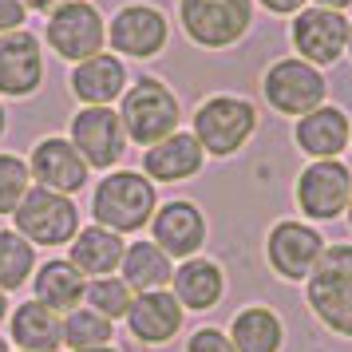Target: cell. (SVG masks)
<instances>
[{"label":"cell","instance_id":"obj_17","mask_svg":"<svg viewBox=\"0 0 352 352\" xmlns=\"http://www.w3.org/2000/svg\"><path fill=\"white\" fill-rule=\"evenodd\" d=\"M127 324H131V336L139 344H166L182 329V305L166 289L135 293L131 297V309H127Z\"/></svg>","mask_w":352,"mask_h":352},{"label":"cell","instance_id":"obj_15","mask_svg":"<svg viewBox=\"0 0 352 352\" xmlns=\"http://www.w3.org/2000/svg\"><path fill=\"white\" fill-rule=\"evenodd\" d=\"M36 175V182L40 186H48V190L56 194H72L83 190L87 186V162H83V155L76 151V146L67 143V139H60V135H48V139H40L32 151V166H28Z\"/></svg>","mask_w":352,"mask_h":352},{"label":"cell","instance_id":"obj_19","mask_svg":"<svg viewBox=\"0 0 352 352\" xmlns=\"http://www.w3.org/2000/svg\"><path fill=\"white\" fill-rule=\"evenodd\" d=\"M293 139H297V146H301L305 155H313V162L317 159H336V155L352 143V123H349V115L340 111V107L320 103L317 111L301 115Z\"/></svg>","mask_w":352,"mask_h":352},{"label":"cell","instance_id":"obj_24","mask_svg":"<svg viewBox=\"0 0 352 352\" xmlns=\"http://www.w3.org/2000/svg\"><path fill=\"white\" fill-rule=\"evenodd\" d=\"M123 238L115 234V230H107V226H87V230H80L76 234V241H72V265L83 273V277H107V273H115L119 265H123Z\"/></svg>","mask_w":352,"mask_h":352},{"label":"cell","instance_id":"obj_35","mask_svg":"<svg viewBox=\"0 0 352 352\" xmlns=\"http://www.w3.org/2000/svg\"><path fill=\"white\" fill-rule=\"evenodd\" d=\"M317 8H333V12H344V8H352V0H313Z\"/></svg>","mask_w":352,"mask_h":352},{"label":"cell","instance_id":"obj_13","mask_svg":"<svg viewBox=\"0 0 352 352\" xmlns=\"http://www.w3.org/2000/svg\"><path fill=\"white\" fill-rule=\"evenodd\" d=\"M107 44L115 48V56L151 60L166 48V16L151 4H127L107 24Z\"/></svg>","mask_w":352,"mask_h":352},{"label":"cell","instance_id":"obj_26","mask_svg":"<svg viewBox=\"0 0 352 352\" xmlns=\"http://www.w3.org/2000/svg\"><path fill=\"white\" fill-rule=\"evenodd\" d=\"M170 257L162 254L155 241H131L123 250V281L131 285V293H151V289L170 285Z\"/></svg>","mask_w":352,"mask_h":352},{"label":"cell","instance_id":"obj_20","mask_svg":"<svg viewBox=\"0 0 352 352\" xmlns=\"http://www.w3.org/2000/svg\"><path fill=\"white\" fill-rule=\"evenodd\" d=\"M72 91L87 107H107L115 99H123V91H127V67H123L119 56L99 52V56L72 67Z\"/></svg>","mask_w":352,"mask_h":352},{"label":"cell","instance_id":"obj_8","mask_svg":"<svg viewBox=\"0 0 352 352\" xmlns=\"http://www.w3.org/2000/svg\"><path fill=\"white\" fill-rule=\"evenodd\" d=\"M261 91L270 99L273 111L281 115H309L317 111L320 103H324V76H320V67L305 64V60H277L270 64L265 72V80H261Z\"/></svg>","mask_w":352,"mask_h":352},{"label":"cell","instance_id":"obj_9","mask_svg":"<svg viewBox=\"0 0 352 352\" xmlns=\"http://www.w3.org/2000/svg\"><path fill=\"white\" fill-rule=\"evenodd\" d=\"M349 198H352V170L340 159L309 162L297 178V206H301L305 218H317V222L340 218L349 210Z\"/></svg>","mask_w":352,"mask_h":352},{"label":"cell","instance_id":"obj_21","mask_svg":"<svg viewBox=\"0 0 352 352\" xmlns=\"http://www.w3.org/2000/svg\"><path fill=\"white\" fill-rule=\"evenodd\" d=\"M8 333L20 352H56L64 344V317L44 309L40 301H24L8 313Z\"/></svg>","mask_w":352,"mask_h":352},{"label":"cell","instance_id":"obj_27","mask_svg":"<svg viewBox=\"0 0 352 352\" xmlns=\"http://www.w3.org/2000/svg\"><path fill=\"white\" fill-rule=\"evenodd\" d=\"M36 270V254H32V241L20 238L16 230H0V289L12 293L20 289Z\"/></svg>","mask_w":352,"mask_h":352},{"label":"cell","instance_id":"obj_3","mask_svg":"<svg viewBox=\"0 0 352 352\" xmlns=\"http://www.w3.org/2000/svg\"><path fill=\"white\" fill-rule=\"evenodd\" d=\"M123 131H127L131 143L139 146H155L166 135H175L182 107H178L175 91L162 80H139L131 83V91H123V107H119Z\"/></svg>","mask_w":352,"mask_h":352},{"label":"cell","instance_id":"obj_34","mask_svg":"<svg viewBox=\"0 0 352 352\" xmlns=\"http://www.w3.org/2000/svg\"><path fill=\"white\" fill-rule=\"evenodd\" d=\"M60 4H67V0H24V8H32V12H56Z\"/></svg>","mask_w":352,"mask_h":352},{"label":"cell","instance_id":"obj_39","mask_svg":"<svg viewBox=\"0 0 352 352\" xmlns=\"http://www.w3.org/2000/svg\"><path fill=\"white\" fill-rule=\"evenodd\" d=\"M344 214H349V226H352V198H349V210H344Z\"/></svg>","mask_w":352,"mask_h":352},{"label":"cell","instance_id":"obj_6","mask_svg":"<svg viewBox=\"0 0 352 352\" xmlns=\"http://www.w3.org/2000/svg\"><path fill=\"white\" fill-rule=\"evenodd\" d=\"M16 234L32 245H67L80 234V210L67 194H56L48 186H32L16 206Z\"/></svg>","mask_w":352,"mask_h":352},{"label":"cell","instance_id":"obj_5","mask_svg":"<svg viewBox=\"0 0 352 352\" xmlns=\"http://www.w3.org/2000/svg\"><path fill=\"white\" fill-rule=\"evenodd\" d=\"M182 28L198 48H230L254 24V0H178Z\"/></svg>","mask_w":352,"mask_h":352},{"label":"cell","instance_id":"obj_33","mask_svg":"<svg viewBox=\"0 0 352 352\" xmlns=\"http://www.w3.org/2000/svg\"><path fill=\"white\" fill-rule=\"evenodd\" d=\"M265 12H273V16H297L305 8V0H257Z\"/></svg>","mask_w":352,"mask_h":352},{"label":"cell","instance_id":"obj_11","mask_svg":"<svg viewBox=\"0 0 352 352\" xmlns=\"http://www.w3.org/2000/svg\"><path fill=\"white\" fill-rule=\"evenodd\" d=\"M320 254H324V241H320V230L305 222H277L270 230V238H265V257H270V265L277 277H285V281H309V273L317 270Z\"/></svg>","mask_w":352,"mask_h":352},{"label":"cell","instance_id":"obj_32","mask_svg":"<svg viewBox=\"0 0 352 352\" xmlns=\"http://www.w3.org/2000/svg\"><path fill=\"white\" fill-rule=\"evenodd\" d=\"M28 16V8H24V0H0V36L4 32H16L20 24Z\"/></svg>","mask_w":352,"mask_h":352},{"label":"cell","instance_id":"obj_29","mask_svg":"<svg viewBox=\"0 0 352 352\" xmlns=\"http://www.w3.org/2000/svg\"><path fill=\"white\" fill-rule=\"evenodd\" d=\"M83 301H87V309H96V313H103L107 320L115 317H127L131 309V285L123 281V277H91L87 281V293H83Z\"/></svg>","mask_w":352,"mask_h":352},{"label":"cell","instance_id":"obj_22","mask_svg":"<svg viewBox=\"0 0 352 352\" xmlns=\"http://www.w3.org/2000/svg\"><path fill=\"white\" fill-rule=\"evenodd\" d=\"M170 285H175V297H178L182 309L206 313V309H214V305L222 301L226 277H222V270H218L210 257H186V261L175 270Z\"/></svg>","mask_w":352,"mask_h":352},{"label":"cell","instance_id":"obj_40","mask_svg":"<svg viewBox=\"0 0 352 352\" xmlns=\"http://www.w3.org/2000/svg\"><path fill=\"white\" fill-rule=\"evenodd\" d=\"M349 56H352V24H349Z\"/></svg>","mask_w":352,"mask_h":352},{"label":"cell","instance_id":"obj_7","mask_svg":"<svg viewBox=\"0 0 352 352\" xmlns=\"http://www.w3.org/2000/svg\"><path fill=\"white\" fill-rule=\"evenodd\" d=\"M44 32H48V44L56 48V56L60 60H76V64L99 56L103 44H107V24H103V16H99V8L91 0L60 4L56 12H48V28Z\"/></svg>","mask_w":352,"mask_h":352},{"label":"cell","instance_id":"obj_41","mask_svg":"<svg viewBox=\"0 0 352 352\" xmlns=\"http://www.w3.org/2000/svg\"><path fill=\"white\" fill-rule=\"evenodd\" d=\"M0 352H8V344H4V336H0Z\"/></svg>","mask_w":352,"mask_h":352},{"label":"cell","instance_id":"obj_23","mask_svg":"<svg viewBox=\"0 0 352 352\" xmlns=\"http://www.w3.org/2000/svg\"><path fill=\"white\" fill-rule=\"evenodd\" d=\"M36 297L32 301H40L44 309H52V313H72V309H80L83 293H87V277H83L72 261H64V257H56V261H44L40 270H36Z\"/></svg>","mask_w":352,"mask_h":352},{"label":"cell","instance_id":"obj_10","mask_svg":"<svg viewBox=\"0 0 352 352\" xmlns=\"http://www.w3.org/2000/svg\"><path fill=\"white\" fill-rule=\"evenodd\" d=\"M289 36H293L297 56L313 67H329L349 52V20H344V12H333V8H317V4L301 8L293 16Z\"/></svg>","mask_w":352,"mask_h":352},{"label":"cell","instance_id":"obj_38","mask_svg":"<svg viewBox=\"0 0 352 352\" xmlns=\"http://www.w3.org/2000/svg\"><path fill=\"white\" fill-rule=\"evenodd\" d=\"M80 352H119V349H111V344H99V349H80Z\"/></svg>","mask_w":352,"mask_h":352},{"label":"cell","instance_id":"obj_31","mask_svg":"<svg viewBox=\"0 0 352 352\" xmlns=\"http://www.w3.org/2000/svg\"><path fill=\"white\" fill-rule=\"evenodd\" d=\"M186 352H238V349H234V340L222 329H198L186 340Z\"/></svg>","mask_w":352,"mask_h":352},{"label":"cell","instance_id":"obj_28","mask_svg":"<svg viewBox=\"0 0 352 352\" xmlns=\"http://www.w3.org/2000/svg\"><path fill=\"white\" fill-rule=\"evenodd\" d=\"M111 320L96 313V309H72L64 313V344L72 352L80 349H99V344H111Z\"/></svg>","mask_w":352,"mask_h":352},{"label":"cell","instance_id":"obj_4","mask_svg":"<svg viewBox=\"0 0 352 352\" xmlns=\"http://www.w3.org/2000/svg\"><path fill=\"white\" fill-rule=\"evenodd\" d=\"M257 131V107L250 99L238 96H214L194 111V139L202 143L206 155L214 159H230L238 155L245 139Z\"/></svg>","mask_w":352,"mask_h":352},{"label":"cell","instance_id":"obj_1","mask_svg":"<svg viewBox=\"0 0 352 352\" xmlns=\"http://www.w3.org/2000/svg\"><path fill=\"white\" fill-rule=\"evenodd\" d=\"M159 210V194L155 182L139 170H115L96 186L91 194V214L96 226H107L115 234H135L143 230Z\"/></svg>","mask_w":352,"mask_h":352},{"label":"cell","instance_id":"obj_36","mask_svg":"<svg viewBox=\"0 0 352 352\" xmlns=\"http://www.w3.org/2000/svg\"><path fill=\"white\" fill-rule=\"evenodd\" d=\"M8 313H12V309H8V293L0 289V324H4V317H8Z\"/></svg>","mask_w":352,"mask_h":352},{"label":"cell","instance_id":"obj_30","mask_svg":"<svg viewBox=\"0 0 352 352\" xmlns=\"http://www.w3.org/2000/svg\"><path fill=\"white\" fill-rule=\"evenodd\" d=\"M28 162H20L16 155H0V218L4 214H16V206L24 202V194L32 190L28 186Z\"/></svg>","mask_w":352,"mask_h":352},{"label":"cell","instance_id":"obj_12","mask_svg":"<svg viewBox=\"0 0 352 352\" xmlns=\"http://www.w3.org/2000/svg\"><path fill=\"white\" fill-rule=\"evenodd\" d=\"M72 146L83 155L87 166H99L107 170L123 159L127 151V131H123V119L111 107H83L76 119H72Z\"/></svg>","mask_w":352,"mask_h":352},{"label":"cell","instance_id":"obj_25","mask_svg":"<svg viewBox=\"0 0 352 352\" xmlns=\"http://www.w3.org/2000/svg\"><path fill=\"white\" fill-rule=\"evenodd\" d=\"M230 340L238 352H281L285 344V324L281 317L265 309V305H250L241 309L234 324H230Z\"/></svg>","mask_w":352,"mask_h":352},{"label":"cell","instance_id":"obj_2","mask_svg":"<svg viewBox=\"0 0 352 352\" xmlns=\"http://www.w3.org/2000/svg\"><path fill=\"white\" fill-rule=\"evenodd\" d=\"M309 305L336 336L352 340V245H324L309 273Z\"/></svg>","mask_w":352,"mask_h":352},{"label":"cell","instance_id":"obj_14","mask_svg":"<svg viewBox=\"0 0 352 352\" xmlns=\"http://www.w3.org/2000/svg\"><path fill=\"white\" fill-rule=\"evenodd\" d=\"M44 83V52L32 32H4L0 36V96H32Z\"/></svg>","mask_w":352,"mask_h":352},{"label":"cell","instance_id":"obj_37","mask_svg":"<svg viewBox=\"0 0 352 352\" xmlns=\"http://www.w3.org/2000/svg\"><path fill=\"white\" fill-rule=\"evenodd\" d=\"M4 127H8V115H4V103H0V139H4Z\"/></svg>","mask_w":352,"mask_h":352},{"label":"cell","instance_id":"obj_18","mask_svg":"<svg viewBox=\"0 0 352 352\" xmlns=\"http://www.w3.org/2000/svg\"><path fill=\"white\" fill-rule=\"evenodd\" d=\"M206 162V151L194 139L190 131H175L166 135L162 143L146 146L143 155V175L151 182H182V178H194Z\"/></svg>","mask_w":352,"mask_h":352},{"label":"cell","instance_id":"obj_16","mask_svg":"<svg viewBox=\"0 0 352 352\" xmlns=\"http://www.w3.org/2000/svg\"><path fill=\"white\" fill-rule=\"evenodd\" d=\"M151 234L166 257H198L202 241H206V218L194 202H166L162 210H155L151 218Z\"/></svg>","mask_w":352,"mask_h":352}]
</instances>
